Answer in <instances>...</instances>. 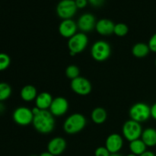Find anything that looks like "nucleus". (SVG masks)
Returning a JSON list of instances; mask_svg holds the SVG:
<instances>
[{"instance_id": "obj_1", "label": "nucleus", "mask_w": 156, "mask_h": 156, "mask_svg": "<svg viewBox=\"0 0 156 156\" xmlns=\"http://www.w3.org/2000/svg\"><path fill=\"white\" fill-rule=\"evenodd\" d=\"M32 125L37 132L47 135L53 132L55 129V117L48 110H41L38 114L34 115Z\"/></svg>"}, {"instance_id": "obj_2", "label": "nucleus", "mask_w": 156, "mask_h": 156, "mask_svg": "<svg viewBox=\"0 0 156 156\" xmlns=\"http://www.w3.org/2000/svg\"><path fill=\"white\" fill-rule=\"evenodd\" d=\"M86 123V118L83 114L75 113L66 119L62 128L64 132L69 135H75L80 133L85 127Z\"/></svg>"}, {"instance_id": "obj_3", "label": "nucleus", "mask_w": 156, "mask_h": 156, "mask_svg": "<svg viewBox=\"0 0 156 156\" xmlns=\"http://www.w3.org/2000/svg\"><path fill=\"white\" fill-rule=\"evenodd\" d=\"M111 45L106 41H97L91 46V56L97 62H105L111 56Z\"/></svg>"}, {"instance_id": "obj_4", "label": "nucleus", "mask_w": 156, "mask_h": 156, "mask_svg": "<svg viewBox=\"0 0 156 156\" xmlns=\"http://www.w3.org/2000/svg\"><path fill=\"white\" fill-rule=\"evenodd\" d=\"M129 115L131 120L144 123L151 117V107L144 102H137L129 108Z\"/></svg>"}, {"instance_id": "obj_5", "label": "nucleus", "mask_w": 156, "mask_h": 156, "mask_svg": "<svg viewBox=\"0 0 156 156\" xmlns=\"http://www.w3.org/2000/svg\"><path fill=\"white\" fill-rule=\"evenodd\" d=\"M88 44V37L86 34L82 32H77L72 37L68 39V43H67V46L71 56H76V54L82 53L86 49Z\"/></svg>"}, {"instance_id": "obj_6", "label": "nucleus", "mask_w": 156, "mask_h": 156, "mask_svg": "<svg viewBox=\"0 0 156 156\" xmlns=\"http://www.w3.org/2000/svg\"><path fill=\"white\" fill-rule=\"evenodd\" d=\"M143 128L141 123L133 120H126L122 127V133L125 140L129 142L134 141L141 138Z\"/></svg>"}, {"instance_id": "obj_7", "label": "nucleus", "mask_w": 156, "mask_h": 156, "mask_svg": "<svg viewBox=\"0 0 156 156\" xmlns=\"http://www.w3.org/2000/svg\"><path fill=\"white\" fill-rule=\"evenodd\" d=\"M75 0H60L56 5V14L62 20L72 19L77 12Z\"/></svg>"}, {"instance_id": "obj_8", "label": "nucleus", "mask_w": 156, "mask_h": 156, "mask_svg": "<svg viewBox=\"0 0 156 156\" xmlns=\"http://www.w3.org/2000/svg\"><path fill=\"white\" fill-rule=\"evenodd\" d=\"M12 118L15 123L19 126H24L31 124L33 122L34 114L31 109L27 107L21 106L18 107L14 111Z\"/></svg>"}, {"instance_id": "obj_9", "label": "nucleus", "mask_w": 156, "mask_h": 156, "mask_svg": "<svg viewBox=\"0 0 156 156\" xmlns=\"http://www.w3.org/2000/svg\"><path fill=\"white\" fill-rule=\"evenodd\" d=\"M72 91L78 95L85 96L89 94L92 90V85L88 79L82 76H79L71 81L70 83Z\"/></svg>"}, {"instance_id": "obj_10", "label": "nucleus", "mask_w": 156, "mask_h": 156, "mask_svg": "<svg viewBox=\"0 0 156 156\" xmlns=\"http://www.w3.org/2000/svg\"><path fill=\"white\" fill-rule=\"evenodd\" d=\"M69 102L64 97H56L53 98L49 111L55 117L64 116L69 110Z\"/></svg>"}, {"instance_id": "obj_11", "label": "nucleus", "mask_w": 156, "mask_h": 156, "mask_svg": "<svg viewBox=\"0 0 156 156\" xmlns=\"http://www.w3.org/2000/svg\"><path fill=\"white\" fill-rule=\"evenodd\" d=\"M78 29L82 33H88L95 29L96 18L94 15L91 13H84L79 18L77 21Z\"/></svg>"}, {"instance_id": "obj_12", "label": "nucleus", "mask_w": 156, "mask_h": 156, "mask_svg": "<svg viewBox=\"0 0 156 156\" xmlns=\"http://www.w3.org/2000/svg\"><path fill=\"white\" fill-rule=\"evenodd\" d=\"M123 146V137L119 133H111L105 140V147L111 154L118 153Z\"/></svg>"}, {"instance_id": "obj_13", "label": "nucleus", "mask_w": 156, "mask_h": 156, "mask_svg": "<svg viewBox=\"0 0 156 156\" xmlns=\"http://www.w3.org/2000/svg\"><path fill=\"white\" fill-rule=\"evenodd\" d=\"M66 146L67 143L63 137H53L47 143V152L55 156H59L65 152Z\"/></svg>"}, {"instance_id": "obj_14", "label": "nucleus", "mask_w": 156, "mask_h": 156, "mask_svg": "<svg viewBox=\"0 0 156 156\" xmlns=\"http://www.w3.org/2000/svg\"><path fill=\"white\" fill-rule=\"evenodd\" d=\"M59 33L62 37L69 39L77 33V23L73 19L62 20L59 25Z\"/></svg>"}, {"instance_id": "obj_15", "label": "nucleus", "mask_w": 156, "mask_h": 156, "mask_svg": "<svg viewBox=\"0 0 156 156\" xmlns=\"http://www.w3.org/2000/svg\"><path fill=\"white\" fill-rule=\"evenodd\" d=\"M115 24L108 18H101L96 23L95 30L101 36H109L114 34Z\"/></svg>"}, {"instance_id": "obj_16", "label": "nucleus", "mask_w": 156, "mask_h": 156, "mask_svg": "<svg viewBox=\"0 0 156 156\" xmlns=\"http://www.w3.org/2000/svg\"><path fill=\"white\" fill-rule=\"evenodd\" d=\"M53 98L50 93L47 91H43L37 94L35 99V107L42 111H46L50 108Z\"/></svg>"}, {"instance_id": "obj_17", "label": "nucleus", "mask_w": 156, "mask_h": 156, "mask_svg": "<svg viewBox=\"0 0 156 156\" xmlns=\"http://www.w3.org/2000/svg\"><path fill=\"white\" fill-rule=\"evenodd\" d=\"M37 94V90L32 85H24L20 91L21 98L26 102L35 101Z\"/></svg>"}, {"instance_id": "obj_18", "label": "nucleus", "mask_w": 156, "mask_h": 156, "mask_svg": "<svg viewBox=\"0 0 156 156\" xmlns=\"http://www.w3.org/2000/svg\"><path fill=\"white\" fill-rule=\"evenodd\" d=\"M141 139L147 147H154L156 146V129L149 127L143 130Z\"/></svg>"}, {"instance_id": "obj_19", "label": "nucleus", "mask_w": 156, "mask_h": 156, "mask_svg": "<svg viewBox=\"0 0 156 156\" xmlns=\"http://www.w3.org/2000/svg\"><path fill=\"white\" fill-rule=\"evenodd\" d=\"M91 117L93 123L95 124H102L106 121L108 118V114L105 108L101 107H98L91 111Z\"/></svg>"}, {"instance_id": "obj_20", "label": "nucleus", "mask_w": 156, "mask_h": 156, "mask_svg": "<svg viewBox=\"0 0 156 156\" xmlns=\"http://www.w3.org/2000/svg\"><path fill=\"white\" fill-rule=\"evenodd\" d=\"M150 50L148 44L137 43L132 47V54L136 58H144L149 55Z\"/></svg>"}, {"instance_id": "obj_21", "label": "nucleus", "mask_w": 156, "mask_h": 156, "mask_svg": "<svg viewBox=\"0 0 156 156\" xmlns=\"http://www.w3.org/2000/svg\"><path fill=\"white\" fill-rule=\"evenodd\" d=\"M129 148L131 153L140 156L146 152L147 146L141 139H138V140H136L134 141L129 142Z\"/></svg>"}, {"instance_id": "obj_22", "label": "nucleus", "mask_w": 156, "mask_h": 156, "mask_svg": "<svg viewBox=\"0 0 156 156\" xmlns=\"http://www.w3.org/2000/svg\"><path fill=\"white\" fill-rule=\"evenodd\" d=\"M12 87L6 82H0V101L3 102L10 98L12 94Z\"/></svg>"}, {"instance_id": "obj_23", "label": "nucleus", "mask_w": 156, "mask_h": 156, "mask_svg": "<svg viewBox=\"0 0 156 156\" xmlns=\"http://www.w3.org/2000/svg\"><path fill=\"white\" fill-rule=\"evenodd\" d=\"M65 73L66 77L72 81L80 76V69L76 65L72 64V65L67 66V68L66 69Z\"/></svg>"}, {"instance_id": "obj_24", "label": "nucleus", "mask_w": 156, "mask_h": 156, "mask_svg": "<svg viewBox=\"0 0 156 156\" xmlns=\"http://www.w3.org/2000/svg\"><path fill=\"white\" fill-rule=\"evenodd\" d=\"M129 32V27L124 23H117L114 26V34L117 37H125Z\"/></svg>"}, {"instance_id": "obj_25", "label": "nucleus", "mask_w": 156, "mask_h": 156, "mask_svg": "<svg viewBox=\"0 0 156 156\" xmlns=\"http://www.w3.org/2000/svg\"><path fill=\"white\" fill-rule=\"evenodd\" d=\"M11 63V59L6 53H0V72L9 68Z\"/></svg>"}, {"instance_id": "obj_26", "label": "nucleus", "mask_w": 156, "mask_h": 156, "mask_svg": "<svg viewBox=\"0 0 156 156\" xmlns=\"http://www.w3.org/2000/svg\"><path fill=\"white\" fill-rule=\"evenodd\" d=\"M111 153L105 146H99L94 151V156H110Z\"/></svg>"}, {"instance_id": "obj_27", "label": "nucleus", "mask_w": 156, "mask_h": 156, "mask_svg": "<svg viewBox=\"0 0 156 156\" xmlns=\"http://www.w3.org/2000/svg\"><path fill=\"white\" fill-rule=\"evenodd\" d=\"M148 46H149L150 51L156 53V33L154 34L150 37L149 43H148Z\"/></svg>"}, {"instance_id": "obj_28", "label": "nucleus", "mask_w": 156, "mask_h": 156, "mask_svg": "<svg viewBox=\"0 0 156 156\" xmlns=\"http://www.w3.org/2000/svg\"><path fill=\"white\" fill-rule=\"evenodd\" d=\"M75 2L78 9H84L86 7L88 1V0H75Z\"/></svg>"}, {"instance_id": "obj_29", "label": "nucleus", "mask_w": 156, "mask_h": 156, "mask_svg": "<svg viewBox=\"0 0 156 156\" xmlns=\"http://www.w3.org/2000/svg\"><path fill=\"white\" fill-rule=\"evenodd\" d=\"M88 2L94 7H99L105 2V0H88Z\"/></svg>"}, {"instance_id": "obj_30", "label": "nucleus", "mask_w": 156, "mask_h": 156, "mask_svg": "<svg viewBox=\"0 0 156 156\" xmlns=\"http://www.w3.org/2000/svg\"><path fill=\"white\" fill-rule=\"evenodd\" d=\"M151 117L156 120V102L151 107Z\"/></svg>"}, {"instance_id": "obj_31", "label": "nucleus", "mask_w": 156, "mask_h": 156, "mask_svg": "<svg viewBox=\"0 0 156 156\" xmlns=\"http://www.w3.org/2000/svg\"><path fill=\"white\" fill-rule=\"evenodd\" d=\"M140 156H156V155L153 152H152V151H147V150H146V152H144V153H143L142 155H140Z\"/></svg>"}, {"instance_id": "obj_32", "label": "nucleus", "mask_w": 156, "mask_h": 156, "mask_svg": "<svg viewBox=\"0 0 156 156\" xmlns=\"http://www.w3.org/2000/svg\"><path fill=\"white\" fill-rule=\"evenodd\" d=\"M5 111V106L2 102L0 101V114H3Z\"/></svg>"}, {"instance_id": "obj_33", "label": "nucleus", "mask_w": 156, "mask_h": 156, "mask_svg": "<svg viewBox=\"0 0 156 156\" xmlns=\"http://www.w3.org/2000/svg\"><path fill=\"white\" fill-rule=\"evenodd\" d=\"M38 156H55V155H52V154L50 153L49 152H42L41 155H38Z\"/></svg>"}, {"instance_id": "obj_34", "label": "nucleus", "mask_w": 156, "mask_h": 156, "mask_svg": "<svg viewBox=\"0 0 156 156\" xmlns=\"http://www.w3.org/2000/svg\"><path fill=\"white\" fill-rule=\"evenodd\" d=\"M110 156H122L121 155H120L119 153H116V154H111Z\"/></svg>"}, {"instance_id": "obj_35", "label": "nucleus", "mask_w": 156, "mask_h": 156, "mask_svg": "<svg viewBox=\"0 0 156 156\" xmlns=\"http://www.w3.org/2000/svg\"><path fill=\"white\" fill-rule=\"evenodd\" d=\"M126 156H137V155H134V154H133V153H130V154H129V155H127Z\"/></svg>"}, {"instance_id": "obj_36", "label": "nucleus", "mask_w": 156, "mask_h": 156, "mask_svg": "<svg viewBox=\"0 0 156 156\" xmlns=\"http://www.w3.org/2000/svg\"><path fill=\"white\" fill-rule=\"evenodd\" d=\"M155 67H156V59H155Z\"/></svg>"}, {"instance_id": "obj_37", "label": "nucleus", "mask_w": 156, "mask_h": 156, "mask_svg": "<svg viewBox=\"0 0 156 156\" xmlns=\"http://www.w3.org/2000/svg\"><path fill=\"white\" fill-rule=\"evenodd\" d=\"M30 156H37V155H30Z\"/></svg>"}]
</instances>
